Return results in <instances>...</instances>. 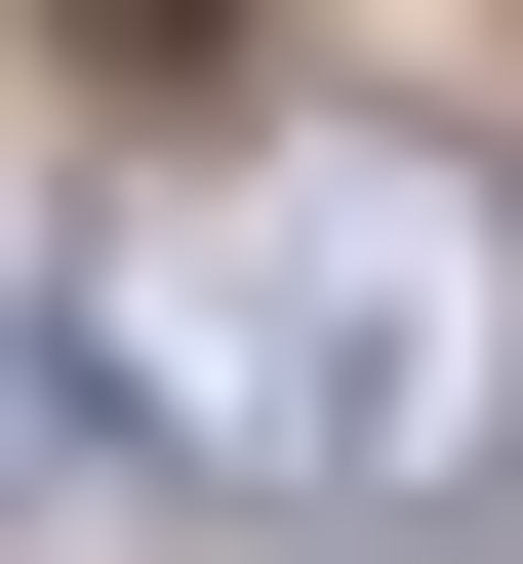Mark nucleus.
<instances>
[{
  "mask_svg": "<svg viewBox=\"0 0 523 564\" xmlns=\"http://www.w3.org/2000/svg\"><path fill=\"white\" fill-rule=\"evenodd\" d=\"M81 403L242 524H483L523 484V162L443 121H162L81 202Z\"/></svg>",
  "mask_w": 523,
  "mask_h": 564,
  "instance_id": "nucleus-1",
  "label": "nucleus"
},
{
  "mask_svg": "<svg viewBox=\"0 0 523 564\" xmlns=\"http://www.w3.org/2000/svg\"><path fill=\"white\" fill-rule=\"evenodd\" d=\"M41 41H81V82H201V41H242V0H41Z\"/></svg>",
  "mask_w": 523,
  "mask_h": 564,
  "instance_id": "nucleus-2",
  "label": "nucleus"
},
{
  "mask_svg": "<svg viewBox=\"0 0 523 564\" xmlns=\"http://www.w3.org/2000/svg\"><path fill=\"white\" fill-rule=\"evenodd\" d=\"M41 403H81V323H0V484H41Z\"/></svg>",
  "mask_w": 523,
  "mask_h": 564,
  "instance_id": "nucleus-3",
  "label": "nucleus"
}]
</instances>
